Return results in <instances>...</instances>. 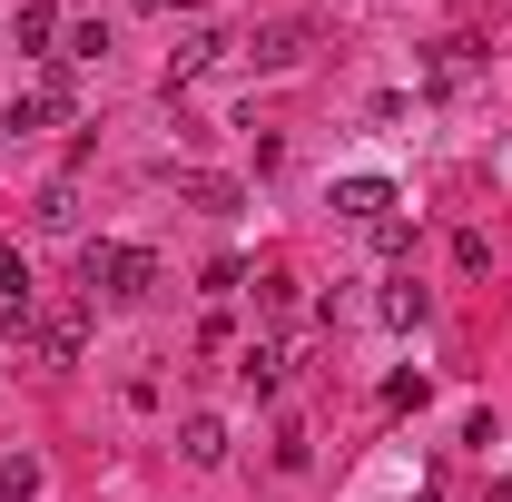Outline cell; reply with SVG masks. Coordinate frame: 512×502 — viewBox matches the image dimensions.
<instances>
[{"instance_id":"obj_1","label":"cell","mask_w":512,"mask_h":502,"mask_svg":"<svg viewBox=\"0 0 512 502\" xmlns=\"http://www.w3.org/2000/svg\"><path fill=\"white\" fill-rule=\"evenodd\" d=\"M79 286H89L99 306H138V296L158 286V256L119 247V237H89V247H79Z\"/></svg>"},{"instance_id":"obj_2","label":"cell","mask_w":512,"mask_h":502,"mask_svg":"<svg viewBox=\"0 0 512 502\" xmlns=\"http://www.w3.org/2000/svg\"><path fill=\"white\" fill-rule=\"evenodd\" d=\"M60 119H79V79H69V60H50L30 89H20V99H10V109H0V128H10V138H30V128H60Z\"/></svg>"},{"instance_id":"obj_3","label":"cell","mask_w":512,"mask_h":502,"mask_svg":"<svg viewBox=\"0 0 512 502\" xmlns=\"http://www.w3.org/2000/svg\"><path fill=\"white\" fill-rule=\"evenodd\" d=\"M335 217L384 227V217H394V178H335Z\"/></svg>"},{"instance_id":"obj_4","label":"cell","mask_w":512,"mask_h":502,"mask_svg":"<svg viewBox=\"0 0 512 502\" xmlns=\"http://www.w3.org/2000/svg\"><path fill=\"white\" fill-rule=\"evenodd\" d=\"M247 60L256 69H296V60H306V20H266V30L247 40Z\"/></svg>"},{"instance_id":"obj_5","label":"cell","mask_w":512,"mask_h":502,"mask_svg":"<svg viewBox=\"0 0 512 502\" xmlns=\"http://www.w3.org/2000/svg\"><path fill=\"white\" fill-rule=\"evenodd\" d=\"M217 50H227V30H188V40H178V50H168V99H178V89H188L197 69L217 60Z\"/></svg>"},{"instance_id":"obj_6","label":"cell","mask_w":512,"mask_h":502,"mask_svg":"<svg viewBox=\"0 0 512 502\" xmlns=\"http://www.w3.org/2000/svg\"><path fill=\"white\" fill-rule=\"evenodd\" d=\"M178 453H188L197 473H217V463H227V424H217V414H188V424H178Z\"/></svg>"},{"instance_id":"obj_7","label":"cell","mask_w":512,"mask_h":502,"mask_svg":"<svg viewBox=\"0 0 512 502\" xmlns=\"http://www.w3.org/2000/svg\"><path fill=\"white\" fill-rule=\"evenodd\" d=\"M79 345H89V315H79V306H60V315H40V355H50V365H69V355H79Z\"/></svg>"},{"instance_id":"obj_8","label":"cell","mask_w":512,"mask_h":502,"mask_svg":"<svg viewBox=\"0 0 512 502\" xmlns=\"http://www.w3.org/2000/svg\"><path fill=\"white\" fill-rule=\"evenodd\" d=\"M50 40H60V0H20V50L30 60H60Z\"/></svg>"},{"instance_id":"obj_9","label":"cell","mask_w":512,"mask_h":502,"mask_svg":"<svg viewBox=\"0 0 512 502\" xmlns=\"http://www.w3.org/2000/svg\"><path fill=\"white\" fill-rule=\"evenodd\" d=\"M40 453H0V502H40Z\"/></svg>"},{"instance_id":"obj_10","label":"cell","mask_w":512,"mask_h":502,"mask_svg":"<svg viewBox=\"0 0 512 502\" xmlns=\"http://www.w3.org/2000/svg\"><path fill=\"white\" fill-rule=\"evenodd\" d=\"M178 197H188V207H207V217H227V207H237V178H207V168H188V178H178Z\"/></svg>"},{"instance_id":"obj_11","label":"cell","mask_w":512,"mask_h":502,"mask_svg":"<svg viewBox=\"0 0 512 502\" xmlns=\"http://www.w3.org/2000/svg\"><path fill=\"white\" fill-rule=\"evenodd\" d=\"M276 365H286L276 345H247V355H237V384H247V394H276Z\"/></svg>"},{"instance_id":"obj_12","label":"cell","mask_w":512,"mask_h":502,"mask_svg":"<svg viewBox=\"0 0 512 502\" xmlns=\"http://www.w3.org/2000/svg\"><path fill=\"white\" fill-rule=\"evenodd\" d=\"M424 315H434V296H424V286H394V296H384V325H404V335H414Z\"/></svg>"},{"instance_id":"obj_13","label":"cell","mask_w":512,"mask_h":502,"mask_svg":"<svg viewBox=\"0 0 512 502\" xmlns=\"http://www.w3.org/2000/svg\"><path fill=\"white\" fill-rule=\"evenodd\" d=\"M0 296H10V306H30V256L10 247V237H0Z\"/></svg>"},{"instance_id":"obj_14","label":"cell","mask_w":512,"mask_h":502,"mask_svg":"<svg viewBox=\"0 0 512 502\" xmlns=\"http://www.w3.org/2000/svg\"><path fill=\"white\" fill-rule=\"evenodd\" d=\"M463 69H473V40H434V89H453Z\"/></svg>"},{"instance_id":"obj_15","label":"cell","mask_w":512,"mask_h":502,"mask_svg":"<svg viewBox=\"0 0 512 502\" xmlns=\"http://www.w3.org/2000/svg\"><path fill=\"white\" fill-rule=\"evenodd\" d=\"M60 60H109V20H79V30H69V50Z\"/></svg>"},{"instance_id":"obj_16","label":"cell","mask_w":512,"mask_h":502,"mask_svg":"<svg viewBox=\"0 0 512 502\" xmlns=\"http://www.w3.org/2000/svg\"><path fill=\"white\" fill-rule=\"evenodd\" d=\"M30 217H40V227H69V217H79V207H69V178H60V188H40V207H30Z\"/></svg>"},{"instance_id":"obj_17","label":"cell","mask_w":512,"mask_h":502,"mask_svg":"<svg viewBox=\"0 0 512 502\" xmlns=\"http://www.w3.org/2000/svg\"><path fill=\"white\" fill-rule=\"evenodd\" d=\"M128 10H158V0H128Z\"/></svg>"}]
</instances>
